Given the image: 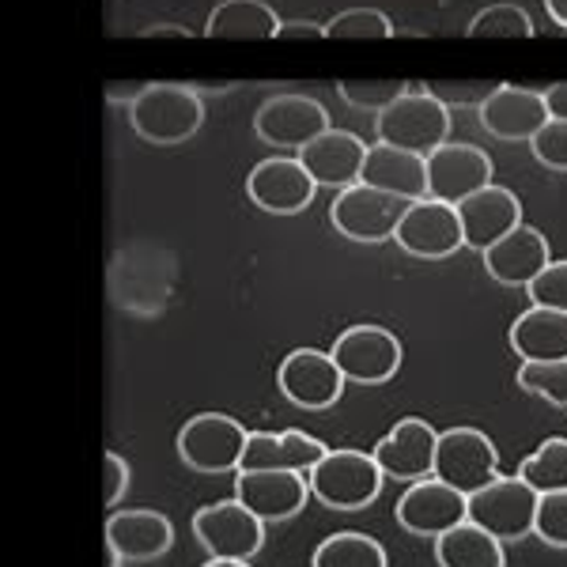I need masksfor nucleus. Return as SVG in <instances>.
<instances>
[{
  "instance_id": "nucleus-32",
  "label": "nucleus",
  "mask_w": 567,
  "mask_h": 567,
  "mask_svg": "<svg viewBox=\"0 0 567 567\" xmlns=\"http://www.w3.org/2000/svg\"><path fill=\"white\" fill-rule=\"evenodd\" d=\"M409 87L413 84H405V80H344V84H337V95L352 110H371V114H379V110H386L390 103H398Z\"/></svg>"
},
{
  "instance_id": "nucleus-7",
  "label": "nucleus",
  "mask_w": 567,
  "mask_h": 567,
  "mask_svg": "<svg viewBox=\"0 0 567 567\" xmlns=\"http://www.w3.org/2000/svg\"><path fill=\"white\" fill-rule=\"evenodd\" d=\"M246 427L227 413H197L178 432V458L197 473H231L239 470Z\"/></svg>"
},
{
  "instance_id": "nucleus-29",
  "label": "nucleus",
  "mask_w": 567,
  "mask_h": 567,
  "mask_svg": "<svg viewBox=\"0 0 567 567\" xmlns=\"http://www.w3.org/2000/svg\"><path fill=\"white\" fill-rule=\"evenodd\" d=\"M518 481L529 484L537 496H545V492H567V439H545L518 465Z\"/></svg>"
},
{
  "instance_id": "nucleus-8",
  "label": "nucleus",
  "mask_w": 567,
  "mask_h": 567,
  "mask_svg": "<svg viewBox=\"0 0 567 567\" xmlns=\"http://www.w3.org/2000/svg\"><path fill=\"white\" fill-rule=\"evenodd\" d=\"M409 200L382 194V189H371L363 182L341 189L329 205V224L352 243H386L398 231L401 216H405Z\"/></svg>"
},
{
  "instance_id": "nucleus-2",
  "label": "nucleus",
  "mask_w": 567,
  "mask_h": 567,
  "mask_svg": "<svg viewBox=\"0 0 567 567\" xmlns=\"http://www.w3.org/2000/svg\"><path fill=\"white\" fill-rule=\"evenodd\" d=\"M374 133H379V144H390V148L413 152L427 159L439 144L451 141V110L435 103L427 91L409 87L398 103H390L386 110L374 114Z\"/></svg>"
},
{
  "instance_id": "nucleus-1",
  "label": "nucleus",
  "mask_w": 567,
  "mask_h": 567,
  "mask_svg": "<svg viewBox=\"0 0 567 567\" xmlns=\"http://www.w3.org/2000/svg\"><path fill=\"white\" fill-rule=\"evenodd\" d=\"M130 122L141 141L171 148L200 130L205 103H200V91L189 84H144L130 103Z\"/></svg>"
},
{
  "instance_id": "nucleus-36",
  "label": "nucleus",
  "mask_w": 567,
  "mask_h": 567,
  "mask_svg": "<svg viewBox=\"0 0 567 567\" xmlns=\"http://www.w3.org/2000/svg\"><path fill=\"white\" fill-rule=\"evenodd\" d=\"M534 307H548L567 315V261H548L534 280L526 284Z\"/></svg>"
},
{
  "instance_id": "nucleus-35",
  "label": "nucleus",
  "mask_w": 567,
  "mask_h": 567,
  "mask_svg": "<svg viewBox=\"0 0 567 567\" xmlns=\"http://www.w3.org/2000/svg\"><path fill=\"white\" fill-rule=\"evenodd\" d=\"M529 152H534V159L542 163V167L567 175V122L548 117L542 130L534 133V141H529Z\"/></svg>"
},
{
  "instance_id": "nucleus-42",
  "label": "nucleus",
  "mask_w": 567,
  "mask_h": 567,
  "mask_svg": "<svg viewBox=\"0 0 567 567\" xmlns=\"http://www.w3.org/2000/svg\"><path fill=\"white\" fill-rule=\"evenodd\" d=\"M141 91H144V84H110L106 95H110V103H117V99H122V103H133Z\"/></svg>"
},
{
  "instance_id": "nucleus-30",
  "label": "nucleus",
  "mask_w": 567,
  "mask_h": 567,
  "mask_svg": "<svg viewBox=\"0 0 567 567\" xmlns=\"http://www.w3.org/2000/svg\"><path fill=\"white\" fill-rule=\"evenodd\" d=\"M470 39H534L537 27L526 8L518 4H488L465 27Z\"/></svg>"
},
{
  "instance_id": "nucleus-34",
  "label": "nucleus",
  "mask_w": 567,
  "mask_h": 567,
  "mask_svg": "<svg viewBox=\"0 0 567 567\" xmlns=\"http://www.w3.org/2000/svg\"><path fill=\"white\" fill-rule=\"evenodd\" d=\"M534 534L545 545L567 548V492H545V496H537Z\"/></svg>"
},
{
  "instance_id": "nucleus-12",
  "label": "nucleus",
  "mask_w": 567,
  "mask_h": 567,
  "mask_svg": "<svg viewBox=\"0 0 567 567\" xmlns=\"http://www.w3.org/2000/svg\"><path fill=\"white\" fill-rule=\"evenodd\" d=\"M393 243L401 246L405 254L424 261H443L451 254L462 250V224L458 213L443 200H409L405 216H401L398 231H393Z\"/></svg>"
},
{
  "instance_id": "nucleus-16",
  "label": "nucleus",
  "mask_w": 567,
  "mask_h": 567,
  "mask_svg": "<svg viewBox=\"0 0 567 567\" xmlns=\"http://www.w3.org/2000/svg\"><path fill=\"white\" fill-rule=\"evenodd\" d=\"M235 499L261 523H284L296 518L310 499V484L303 473L288 470H239L235 477Z\"/></svg>"
},
{
  "instance_id": "nucleus-15",
  "label": "nucleus",
  "mask_w": 567,
  "mask_h": 567,
  "mask_svg": "<svg viewBox=\"0 0 567 567\" xmlns=\"http://www.w3.org/2000/svg\"><path fill=\"white\" fill-rule=\"evenodd\" d=\"M315 178L303 171L299 155H272V159H261L258 167L246 178V194H250L254 205L261 213L272 216H296L307 213L310 200H315Z\"/></svg>"
},
{
  "instance_id": "nucleus-9",
  "label": "nucleus",
  "mask_w": 567,
  "mask_h": 567,
  "mask_svg": "<svg viewBox=\"0 0 567 567\" xmlns=\"http://www.w3.org/2000/svg\"><path fill=\"white\" fill-rule=\"evenodd\" d=\"M329 130V114L318 99L296 95V91H280V95L265 99L254 114V133L265 144L284 152H299L307 148L315 136H322Z\"/></svg>"
},
{
  "instance_id": "nucleus-43",
  "label": "nucleus",
  "mask_w": 567,
  "mask_h": 567,
  "mask_svg": "<svg viewBox=\"0 0 567 567\" xmlns=\"http://www.w3.org/2000/svg\"><path fill=\"white\" fill-rule=\"evenodd\" d=\"M545 12L553 23H560V31L567 34V0H545Z\"/></svg>"
},
{
  "instance_id": "nucleus-26",
  "label": "nucleus",
  "mask_w": 567,
  "mask_h": 567,
  "mask_svg": "<svg viewBox=\"0 0 567 567\" xmlns=\"http://www.w3.org/2000/svg\"><path fill=\"white\" fill-rule=\"evenodd\" d=\"M280 16L272 12L265 0H224L213 8L205 23V39H243V42H261L277 39Z\"/></svg>"
},
{
  "instance_id": "nucleus-28",
  "label": "nucleus",
  "mask_w": 567,
  "mask_h": 567,
  "mask_svg": "<svg viewBox=\"0 0 567 567\" xmlns=\"http://www.w3.org/2000/svg\"><path fill=\"white\" fill-rule=\"evenodd\" d=\"M310 567H386V548L360 529H341L315 548Z\"/></svg>"
},
{
  "instance_id": "nucleus-27",
  "label": "nucleus",
  "mask_w": 567,
  "mask_h": 567,
  "mask_svg": "<svg viewBox=\"0 0 567 567\" xmlns=\"http://www.w3.org/2000/svg\"><path fill=\"white\" fill-rule=\"evenodd\" d=\"M435 560L439 567H507L503 542L484 534L470 518L435 537Z\"/></svg>"
},
{
  "instance_id": "nucleus-22",
  "label": "nucleus",
  "mask_w": 567,
  "mask_h": 567,
  "mask_svg": "<svg viewBox=\"0 0 567 567\" xmlns=\"http://www.w3.org/2000/svg\"><path fill=\"white\" fill-rule=\"evenodd\" d=\"M329 446L322 439L307 435V432H250L246 435V446H243V458H239V470H288V473H307L322 462V454ZM235 470V473H239Z\"/></svg>"
},
{
  "instance_id": "nucleus-19",
  "label": "nucleus",
  "mask_w": 567,
  "mask_h": 567,
  "mask_svg": "<svg viewBox=\"0 0 567 567\" xmlns=\"http://www.w3.org/2000/svg\"><path fill=\"white\" fill-rule=\"evenodd\" d=\"M398 523L416 537H439L465 523V496L435 477L413 481L398 499Z\"/></svg>"
},
{
  "instance_id": "nucleus-44",
  "label": "nucleus",
  "mask_w": 567,
  "mask_h": 567,
  "mask_svg": "<svg viewBox=\"0 0 567 567\" xmlns=\"http://www.w3.org/2000/svg\"><path fill=\"white\" fill-rule=\"evenodd\" d=\"M205 567H250V564H246V560H216V556H213Z\"/></svg>"
},
{
  "instance_id": "nucleus-23",
  "label": "nucleus",
  "mask_w": 567,
  "mask_h": 567,
  "mask_svg": "<svg viewBox=\"0 0 567 567\" xmlns=\"http://www.w3.org/2000/svg\"><path fill=\"white\" fill-rule=\"evenodd\" d=\"M481 258H484L488 277L503 284V288H526V284L553 261L548 258V239L529 224H518L515 231H507L499 243H492Z\"/></svg>"
},
{
  "instance_id": "nucleus-25",
  "label": "nucleus",
  "mask_w": 567,
  "mask_h": 567,
  "mask_svg": "<svg viewBox=\"0 0 567 567\" xmlns=\"http://www.w3.org/2000/svg\"><path fill=\"white\" fill-rule=\"evenodd\" d=\"M507 341L515 355H523V363L567 360V315L548 307H529L515 318Z\"/></svg>"
},
{
  "instance_id": "nucleus-39",
  "label": "nucleus",
  "mask_w": 567,
  "mask_h": 567,
  "mask_svg": "<svg viewBox=\"0 0 567 567\" xmlns=\"http://www.w3.org/2000/svg\"><path fill=\"white\" fill-rule=\"evenodd\" d=\"M280 42H326V27L315 20H288L277 31Z\"/></svg>"
},
{
  "instance_id": "nucleus-14",
  "label": "nucleus",
  "mask_w": 567,
  "mask_h": 567,
  "mask_svg": "<svg viewBox=\"0 0 567 567\" xmlns=\"http://www.w3.org/2000/svg\"><path fill=\"white\" fill-rule=\"evenodd\" d=\"M280 393L299 409H329L341 401L344 393V374L337 371L333 355L322 349H296L284 355L280 371H277Z\"/></svg>"
},
{
  "instance_id": "nucleus-40",
  "label": "nucleus",
  "mask_w": 567,
  "mask_h": 567,
  "mask_svg": "<svg viewBox=\"0 0 567 567\" xmlns=\"http://www.w3.org/2000/svg\"><path fill=\"white\" fill-rule=\"evenodd\" d=\"M545 95V110L548 117H560V122H567V84H553L542 91Z\"/></svg>"
},
{
  "instance_id": "nucleus-38",
  "label": "nucleus",
  "mask_w": 567,
  "mask_h": 567,
  "mask_svg": "<svg viewBox=\"0 0 567 567\" xmlns=\"http://www.w3.org/2000/svg\"><path fill=\"white\" fill-rule=\"evenodd\" d=\"M125 488H130V462H125L117 451H106L103 454V503L106 507L122 503Z\"/></svg>"
},
{
  "instance_id": "nucleus-13",
  "label": "nucleus",
  "mask_w": 567,
  "mask_h": 567,
  "mask_svg": "<svg viewBox=\"0 0 567 567\" xmlns=\"http://www.w3.org/2000/svg\"><path fill=\"white\" fill-rule=\"evenodd\" d=\"M435 443L439 432L424 416H405L374 443L371 458L379 465L382 477L393 481H427L435 470Z\"/></svg>"
},
{
  "instance_id": "nucleus-33",
  "label": "nucleus",
  "mask_w": 567,
  "mask_h": 567,
  "mask_svg": "<svg viewBox=\"0 0 567 567\" xmlns=\"http://www.w3.org/2000/svg\"><path fill=\"white\" fill-rule=\"evenodd\" d=\"M518 386L537 393V398H545V401H553V405L567 409V360L523 363V368H518Z\"/></svg>"
},
{
  "instance_id": "nucleus-24",
  "label": "nucleus",
  "mask_w": 567,
  "mask_h": 567,
  "mask_svg": "<svg viewBox=\"0 0 567 567\" xmlns=\"http://www.w3.org/2000/svg\"><path fill=\"white\" fill-rule=\"evenodd\" d=\"M360 182L371 189H382V194L401 197V200H424L427 197L424 155L390 148V144H368Z\"/></svg>"
},
{
  "instance_id": "nucleus-10",
  "label": "nucleus",
  "mask_w": 567,
  "mask_h": 567,
  "mask_svg": "<svg viewBox=\"0 0 567 567\" xmlns=\"http://www.w3.org/2000/svg\"><path fill=\"white\" fill-rule=\"evenodd\" d=\"M194 534L216 560H250L265 545V523L239 499H216L200 507L194 515Z\"/></svg>"
},
{
  "instance_id": "nucleus-41",
  "label": "nucleus",
  "mask_w": 567,
  "mask_h": 567,
  "mask_svg": "<svg viewBox=\"0 0 567 567\" xmlns=\"http://www.w3.org/2000/svg\"><path fill=\"white\" fill-rule=\"evenodd\" d=\"M141 39H189V31L182 23H152L141 31Z\"/></svg>"
},
{
  "instance_id": "nucleus-37",
  "label": "nucleus",
  "mask_w": 567,
  "mask_h": 567,
  "mask_svg": "<svg viewBox=\"0 0 567 567\" xmlns=\"http://www.w3.org/2000/svg\"><path fill=\"white\" fill-rule=\"evenodd\" d=\"M424 91L435 99V103H443L446 110H458V106L481 110V103L496 91V84H473V80L470 84H446V80H435V84H427Z\"/></svg>"
},
{
  "instance_id": "nucleus-18",
  "label": "nucleus",
  "mask_w": 567,
  "mask_h": 567,
  "mask_svg": "<svg viewBox=\"0 0 567 567\" xmlns=\"http://www.w3.org/2000/svg\"><path fill=\"white\" fill-rule=\"evenodd\" d=\"M481 125L496 141H534V133L548 122L545 95L537 87H518V84H496L488 99L481 103Z\"/></svg>"
},
{
  "instance_id": "nucleus-4",
  "label": "nucleus",
  "mask_w": 567,
  "mask_h": 567,
  "mask_svg": "<svg viewBox=\"0 0 567 567\" xmlns=\"http://www.w3.org/2000/svg\"><path fill=\"white\" fill-rule=\"evenodd\" d=\"M537 492L518 477H496L481 492L465 496V518L496 542H523L534 534Z\"/></svg>"
},
{
  "instance_id": "nucleus-17",
  "label": "nucleus",
  "mask_w": 567,
  "mask_h": 567,
  "mask_svg": "<svg viewBox=\"0 0 567 567\" xmlns=\"http://www.w3.org/2000/svg\"><path fill=\"white\" fill-rule=\"evenodd\" d=\"M462 224V243L470 250L484 254L492 243H499L507 231H515L523 224V200L511 194L507 186H484L473 197H465L462 205H454Z\"/></svg>"
},
{
  "instance_id": "nucleus-6",
  "label": "nucleus",
  "mask_w": 567,
  "mask_h": 567,
  "mask_svg": "<svg viewBox=\"0 0 567 567\" xmlns=\"http://www.w3.org/2000/svg\"><path fill=\"white\" fill-rule=\"evenodd\" d=\"M333 363L337 371L344 374V382H360V386H379V382H390L393 374L401 371V360H405V349L401 341L382 326H349L341 337L333 341Z\"/></svg>"
},
{
  "instance_id": "nucleus-31",
  "label": "nucleus",
  "mask_w": 567,
  "mask_h": 567,
  "mask_svg": "<svg viewBox=\"0 0 567 567\" xmlns=\"http://www.w3.org/2000/svg\"><path fill=\"white\" fill-rule=\"evenodd\" d=\"M326 39L344 42H382L393 39V20L379 8H344L326 23Z\"/></svg>"
},
{
  "instance_id": "nucleus-5",
  "label": "nucleus",
  "mask_w": 567,
  "mask_h": 567,
  "mask_svg": "<svg viewBox=\"0 0 567 567\" xmlns=\"http://www.w3.org/2000/svg\"><path fill=\"white\" fill-rule=\"evenodd\" d=\"M432 477L451 484L462 496H473V492H481L484 484H492L499 477L496 443H492L481 427H451V432H439Z\"/></svg>"
},
{
  "instance_id": "nucleus-20",
  "label": "nucleus",
  "mask_w": 567,
  "mask_h": 567,
  "mask_svg": "<svg viewBox=\"0 0 567 567\" xmlns=\"http://www.w3.org/2000/svg\"><path fill=\"white\" fill-rule=\"evenodd\" d=\"M175 542V526H171L167 515L148 507H133V511H114L106 518V553L117 556V560H155L163 556Z\"/></svg>"
},
{
  "instance_id": "nucleus-21",
  "label": "nucleus",
  "mask_w": 567,
  "mask_h": 567,
  "mask_svg": "<svg viewBox=\"0 0 567 567\" xmlns=\"http://www.w3.org/2000/svg\"><path fill=\"white\" fill-rule=\"evenodd\" d=\"M363 155H368V144L360 141L349 130H329L322 136L299 148V163L315 186H329V189H349L360 182V167H363Z\"/></svg>"
},
{
  "instance_id": "nucleus-3",
  "label": "nucleus",
  "mask_w": 567,
  "mask_h": 567,
  "mask_svg": "<svg viewBox=\"0 0 567 567\" xmlns=\"http://www.w3.org/2000/svg\"><path fill=\"white\" fill-rule=\"evenodd\" d=\"M382 473L371 454L363 451H326L322 462L307 473L310 496L329 511H363L379 499Z\"/></svg>"
},
{
  "instance_id": "nucleus-11",
  "label": "nucleus",
  "mask_w": 567,
  "mask_h": 567,
  "mask_svg": "<svg viewBox=\"0 0 567 567\" xmlns=\"http://www.w3.org/2000/svg\"><path fill=\"white\" fill-rule=\"evenodd\" d=\"M427 171V197L443 200V205H462L465 197H473L477 189L492 186V159L488 152L477 144H458L446 141L424 159Z\"/></svg>"
}]
</instances>
